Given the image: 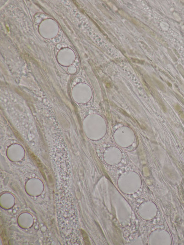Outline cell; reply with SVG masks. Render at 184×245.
<instances>
[{
	"instance_id": "6da1fadb",
	"label": "cell",
	"mask_w": 184,
	"mask_h": 245,
	"mask_svg": "<svg viewBox=\"0 0 184 245\" xmlns=\"http://www.w3.org/2000/svg\"><path fill=\"white\" fill-rule=\"evenodd\" d=\"M81 231H82V235L83 239L84 240L86 245H89L90 243H89V242L88 238V237L87 236V235L86 234V233L83 231L81 230Z\"/></svg>"
},
{
	"instance_id": "7a4b0ae2",
	"label": "cell",
	"mask_w": 184,
	"mask_h": 245,
	"mask_svg": "<svg viewBox=\"0 0 184 245\" xmlns=\"http://www.w3.org/2000/svg\"><path fill=\"white\" fill-rule=\"evenodd\" d=\"M155 81H156V83L157 84H158V86L159 87V88L161 90H165V88H164V86L162 84V83L159 81L157 80H155Z\"/></svg>"
}]
</instances>
